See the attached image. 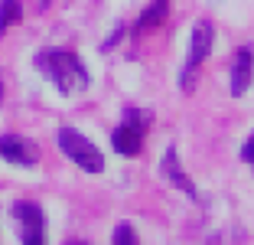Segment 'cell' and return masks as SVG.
I'll return each instance as SVG.
<instances>
[{
  "instance_id": "obj_8",
  "label": "cell",
  "mask_w": 254,
  "mask_h": 245,
  "mask_svg": "<svg viewBox=\"0 0 254 245\" xmlns=\"http://www.w3.org/2000/svg\"><path fill=\"white\" fill-rule=\"evenodd\" d=\"M160 173H163L166 180H170L173 186H180V190H186L192 200H199V193H195V186H192V180L186 177V170L180 167V157H176V147H166V154H163V163H160Z\"/></svg>"
},
{
  "instance_id": "obj_2",
  "label": "cell",
  "mask_w": 254,
  "mask_h": 245,
  "mask_svg": "<svg viewBox=\"0 0 254 245\" xmlns=\"http://www.w3.org/2000/svg\"><path fill=\"white\" fill-rule=\"evenodd\" d=\"M212 36H215V30H212V23H209V20H195V26H192V36H189V52H186V62H183V72H180V89L186 92V95L195 89L199 69H202V62L209 59Z\"/></svg>"
},
{
  "instance_id": "obj_13",
  "label": "cell",
  "mask_w": 254,
  "mask_h": 245,
  "mask_svg": "<svg viewBox=\"0 0 254 245\" xmlns=\"http://www.w3.org/2000/svg\"><path fill=\"white\" fill-rule=\"evenodd\" d=\"M65 245H91V242H82V239H72V242H65Z\"/></svg>"
},
{
  "instance_id": "obj_1",
  "label": "cell",
  "mask_w": 254,
  "mask_h": 245,
  "mask_svg": "<svg viewBox=\"0 0 254 245\" xmlns=\"http://www.w3.org/2000/svg\"><path fill=\"white\" fill-rule=\"evenodd\" d=\"M36 66L62 95H78V92L88 89V82H91L85 62L68 49H43L36 56Z\"/></svg>"
},
{
  "instance_id": "obj_6",
  "label": "cell",
  "mask_w": 254,
  "mask_h": 245,
  "mask_svg": "<svg viewBox=\"0 0 254 245\" xmlns=\"http://www.w3.org/2000/svg\"><path fill=\"white\" fill-rule=\"evenodd\" d=\"M0 157L16 167H33L39 160V147L30 137H20V134H3L0 137Z\"/></svg>"
},
{
  "instance_id": "obj_10",
  "label": "cell",
  "mask_w": 254,
  "mask_h": 245,
  "mask_svg": "<svg viewBox=\"0 0 254 245\" xmlns=\"http://www.w3.org/2000/svg\"><path fill=\"white\" fill-rule=\"evenodd\" d=\"M20 16H23L20 0H3L0 3V33L7 30V26H13V23H20Z\"/></svg>"
},
{
  "instance_id": "obj_9",
  "label": "cell",
  "mask_w": 254,
  "mask_h": 245,
  "mask_svg": "<svg viewBox=\"0 0 254 245\" xmlns=\"http://www.w3.org/2000/svg\"><path fill=\"white\" fill-rule=\"evenodd\" d=\"M166 10H170V0H153V3H150V7L140 13V20H137L134 33H137V36H143V33L157 30L160 23L166 20Z\"/></svg>"
},
{
  "instance_id": "obj_7",
  "label": "cell",
  "mask_w": 254,
  "mask_h": 245,
  "mask_svg": "<svg viewBox=\"0 0 254 245\" xmlns=\"http://www.w3.org/2000/svg\"><path fill=\"white\" fill-rule=\"evenodd\" d=\"M251 89V46H238L232 62V95L241 98Z\"/></svg>"
},
{
  "instance_id": "obj_3",
  "label": "cell",
  "mask_w": 254,
  "mask_h": 245,
  "mask_svg": "<svg viewBox=\"0 0 254 245\" xmlns=\"http://www.w3.org/2000/svg\"><path fill=\"white\" fill-rule=\"evenodd\" d=\"M59 147H62V154H65L72 163H78L85 173H101V170H105V154H101V150H98L82 131L62 127V131H59Z\"/></svg>"
},
{
  "instance_id": "obj_11",
  "label": "cell",
  "mask_w": 254,
  "mask_h": 245,
  "mask_svg": "<svg viewBox=\"0 0 254 245\" xmlns=\"http://www.w3.org/2000/svg\"><path fill=\"white\" fill-rule=\"evenodd\" d=\"M114 245H140L137 242V232L130 223H118L114 226Z\"/></svg>"
},
{
  "instance_id": "obj_5",
  "label": "cell",
  "mask_w": 254,
  "mask_h": 245,
  "mask_svg": "<svg viewBox=\"0 0 254 245\" xmlns=\"http://www.w3.org/2000/svg\"><path fill=\"white\" fill-rule=\"evenodd\" d=\"M13 223L23 245H46V216L36 203H13Z\"/></svg>"
},
{
  "instance_id": "obj_4",
  "label": "cell",
  "mask_w": 254,
  "mask_h": 245,
  "mask_svg": "<svg viewBox=\"0 0 254 245\" xmlns=\"http://www.w3.org/2000/svg\"><path fill=\"white\" fill-rule=\"evenodd\" d=\"M147 124H150V115H147V112H140V108H127V112H124V124H121L118 131L111 134L114 150H118V154H124V157L140 154Z\"/></svg>"
},
{
  "instance_id": "obj_12",
  "label": "cell",
  "mask_w": 254,
  "mask_h": 245,
  "mask_svg": "<svg viewBox=\"0 0 254 245\" xmlns=\"http://www.w3.org/2000/svg\"><path fill=\"white\" fill-rule=\"evenodd\" d=\"M251 147H254L251 141H245V147H241V160H245V163H251V157H254V150H251Z\"/></svg>"
}]
</instances>
